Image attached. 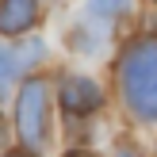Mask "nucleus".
I'll use <instances>...</instances> for the list:
<instances>
[{"mask_svg":"<svg viewBox=\"0 0 157 157\" xmlns=\"http://www.w3.org/2000/svg\"><path fill=\"white\" fill-rule=\"evenodd\" d=\"M119 84L127 107L146 123H157V42L138 38L119 58Z\"/></svg>","mask_w":157,"mask_h":157,"instance_id":"nucleus-1","label":"nucleus"},{"mask_svg":"<svg viewBox=\"0 0 157 157\" xmlns=\"http://www.w3.org/2000/svg\"><path fill=\"white\" fill-rule=\"evenodd\" d=\"M46 104H50L46 81L31 77V81L23 84V92H19V107H15L19 134H23V142H27L31 150H38V146L46 142Z\"/></svg>","mask_w":157,"mask_h":157,"instance_id":"nucleus-2","label":"nucleus"},{"mask_svg":"<svg viewBox=\"0 0 157 157\" xmlns=\"http://www.w3.org/2000/svg\"><path fill=\"white\" fill-rule=\"evenodd\" d=\"M61 104H65V111H96L100 104H104V96H100V88L88 81V77H65L61 81Z\"/></svg>","mask_w":157,"mask_h":157,"instance_id":"nucleus-3","label":"nucleus"},{"mask_svg":"<svg viewBox=\"0 0 157 157\" xmlns=\"http://www.w3.org/2000/svg\"><path fill=\"white\" fill-rule=\"evenodd\" d=\"M38 4L35 0H4L0 4V35H23L35 23Z\"/></svg>","mask_w":157,"mask_h":157,"instance_id":"nucleus-4","label":"nucleus"},{"mask_svg":"<svg viewBox=\"0 0 157 157\" xmlns=\"http://www.w3.org/2000/svg\"><path fill=\"white\" fill-rule=\"evenodd\" d=\"M127 8H130V0H88V12H96V15H119Z\"/></svg>","mask_w":157,"mask_h":157,"instance_id":"nucleus-5","label":"nucleus"},{"mask_svg":"<svg viewBox=\"0 0 157 157\" xmlns=\"http://www.w3.org/2000/svg\"><path fill=\"white\" fill-rule=\"evenodd\" d=\"M0 146H4V123H0Z\"/></svg>","mask_w":157,"mask_h":157,"instance_id":"nucleus-6","label":"nucleus"},{"mask_svg":"<svg viewBox=\"0 0 157 157\" xmlns=\"http://www.w3.org/2000/svg\"><path fill=\"white\" fill-rule=\"evenodd\" d=\"M119 157H134V153H130V150H123V153H119Z\"/></svg>","mask_w":157,"mask_h":157,"instance_id":"nucleus-7","label":"nucleus"},{"mask_svg":"<svg viewBox=\"0 0 157 157\" xmlns=\"http://www.w3.org/2000/svg\"><path fill=\"white\" fill-rule=\"evenodd\" d=\"M69 157H88V153H69Z\"/></svg>","mask_w":157,"mask_h":157,"instance_id":"nucleus-8","label":"nucleus"},{"mask_svg":"<svg viewBox=\"0 0 157 157\" xmlns=\"http://www.w3.org/2000/svg\"><path fill=\"white\" fill-rule=\"evenodd\" d=\"M8 157H27V153H8Z\"/></svg>","mask_w":157,"mask_h":157,"instance_id":"nucleus-9","label":"nucleus"}]
</instances>
